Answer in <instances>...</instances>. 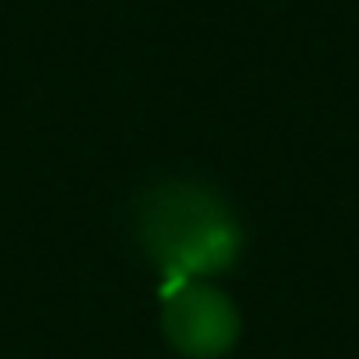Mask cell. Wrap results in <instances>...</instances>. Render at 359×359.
Returning a JSON list of instances; mask_svg holds the SVG:
<instances>
[{
	"instance_id": "obj_1",
	"label": "cell",
	"mask_w": 359,
	"mask_h": 359,
	"mask_svg": "<svg viewBox=\"0 0 359 359\" xmlns=\"http://www.w3.org/2000/svg\"><path fill=\"white\" fill-rule=\"evenodd\" d=\"M132 232L137 250L159 273V287L232 273L245 250V228L228 196L196 177L150 182L132 205Z\"/></svg>"
},
{
	"instance_id": "obj_2",
	"label": "cell",
	"mask_w": 359,
	"mask_h": 359,
	"mask_svg": "<svg viewBox=\"0 0 359 359\" xmlns=\"http://www.w3.org/2000/svg\"><path fill=\"white\" fill-rule=\"evenodd\" d=\"M164 300V341L182 359H228L241 341V314L228 291L214 282L159 287Z\"/></svg>"
}]
</instances>
